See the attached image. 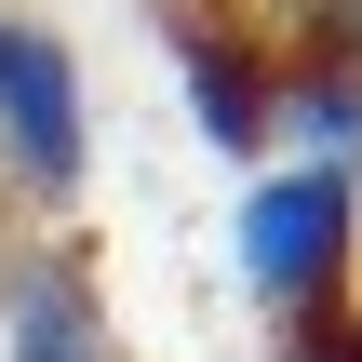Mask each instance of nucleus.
<instances>
[{
  "label": "nucleus",
  "mask_w": 362,
  "mask_h": 362,
  "mask_svg": "<svg viewBox=\"0 0 362 362\" xmlns=\"http://www.w3.org/2000/svg\"><path fill=\"white\" fill-rule=\"evenodd\" d=\"M228 255H242V296H255L269 322L336 309L362 282V175L349 161H269V175H242Z\"/></svg>",
  "instance_id": "obj_1"
},
{
  "label": "nucleus",
  "mask_w": 362,
  "mask_h": 362,
  "mask_svg": "<svg viewBox=\"0 0 362 362\" xmlns=\"http://www.w3.org/2000/svg\"><path fill=\"white\" fill-rule=\"evenodd\" d=\"M148 13H161V54H175L202 148L269 175L282 161V27H269V0H148Z\"/></svg>",
  "instance_id": "obj_2"
},
{
  "label": "nucleus",
  "mask_w": 362,
  "mask_h": 362,
  "mask_svg": "<svg viewBox=\"0 0 362 362\" xmlns=\"http://www.w3.org/2000/svg\"><path fill=\"white\" fill-rule=\"evenodd\" d=\"M81 175H94L81 54H67L40 13H0V188H13V202H81Z\"/></svg>",
  "instance_id": "obj_3"
},
{
  "label": "nucleus",
  "mask_w": 362,
  "mask_h": 362,
  "mask_svg": "<svg viewBox=\"0 0 362 362\" xmlns=\"http://www.w3.org/2000/svg\"><path fill=\"white\" fill-rule=\"evenodd\" d=\"M282 27V161L362 175V0H269Z\"/></svg>",
  "instance_id": "obj_4"
},
{
  "label": "nucleus",
  "mask_w": 362,
  "mask_h": 362,
  "mask_svg": "<svg viewBox=\"0 0 362 362\" xmlns=\"http://www.w3.org/2000/svg\"><path fill=\"white\" fill-rule=\"evenodd\" d=\"M0 362H121V322H107V282L81 242H40L0 269Z\"/></svg>",
  "instance_id": "obj_5"
},
{
  "label": "nucleus",
  "mask_w": 362,
  "mask_h": 362,
  "mask_svg": "<svg viewBox=\"0 0 362 362\" xmlns=\"http://www.w3.org/2000/svg\"><path fill=\"white\" fill-rule=\"evenodd\" d=\"M282 362H362V282L336 309H309V322H282Z\"/></svg>",
  "instance_id": "obj_6"
},
{
  "label": "nucleus",
  "mask_w": 362,
  "mask_h": 362,
  "mask_svg": "<svg viewBox=\"0 0 362 362\" xmlns=\"http://www.w3.org/2000/svg\"><path fill=\"white\" fill-rule=\"evenodd\" d=\"M0 13H13V0H0Z\"/></svg>",
  "instance_id": "obj_7"
}]
</instances>
